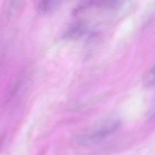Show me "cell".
Listing matches in <instances>:
<instances>
[{"instance_id":"1","label":"cell","mask_w":155,"mask_h":155,"mask_svg":"<svg viewBox=\"0 0 155 155\" xmlns=\"http://www.w3.org/2000/svg\"><path fill=\"white\" fill-rule=\"evenodd\" d=\"M121 125V123L119 120L111 121L94 132L78 137V142L82 145L98 143L116 132Z\"/></svg>"},{"instance_id":"2","label":"cell","mask_w":155,"mask_h":155,"mask_svg":"<svg viewBox=\"0 0 155 155\" xmlns=\"http://www.w3.org/2000/svg\"><path fill=\"white\" fill-rule=\"evenodd\" d=\"M86 27L84 23L78 22L72 25L65 33V37L67 38H74L81 36L85 31Z\"/></svg>"},{"instance_id":"3","label":"cell","mask_w":155,"mask_h":155,"mask_svg":"<svg viewBox=\"0 0 155 155\" xmlns=\"http://www.w3.org/2000/svg\"><path fill=\"white\" fill-rule=\"evenodd\" d=\"M60 1H41L38 5L39 11L42 13H47L53 10L60 4Z\"/></svg>"},{"instance_id":"4","label":"cell","mask_w":155,"mask_h":155,"mask_svg":"<svg viewBox=\"0 0 155 155\" xmlns=\"http://www.w3.org/2000/svg\"><path fill=\"white\" fill-rule=\"evenodd\" d=\"M143 83L146 86H153L155 84V65L146 74Z\"/></svg>"},{"instance_id":"5","label":"cell","mask_w":155,"mask_h":155,"mask_svg":"<svg viewBox=\"0 0 155 155\" xmlns=\"http://www.w3.org/2000/svg\"><path fill=\"white\" fill-rule=\"evenodd\" d=\"M148 119H153L155 118V102L153 104L148 114Z\"/></svg>"}]
</instances>
